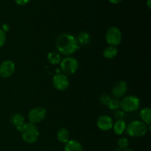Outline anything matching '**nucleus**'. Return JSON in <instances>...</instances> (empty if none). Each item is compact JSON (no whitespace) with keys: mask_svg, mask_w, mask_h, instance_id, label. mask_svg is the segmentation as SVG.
Segmentation results:
<instances>
[{"mask_svg":"<svg viewBox=\"0 0 151 151\" xmlns=\"http://www.w3.org/2000/svg\"><path fill=\"white\" fill-rule=\"evenodd\" d=\"M140 117L142 121L145 123L147 126L150 125L151 123V109L150 108H144L140 111Z\"/></svg>","mask_w":151,"mask_h":151,"instance_id":"15","label":"nucleus"},{"mask_svg":"<svg viewBox=\"0 0 151 151\" xmlns=\"http://www.w3.org/2000/svg\"><path fill=\"white\" fill-rule=\"evenodd\" d=\"M47 115V111L43 107H35L31 109L28 114V119L29 122L37 124L44 120Z\"/></svg>","mask_w":151,"mask_h":151,"instance_id":"7","label":"nucleus"},{"mask_svg":"<svg viewBox=\"0 0 151 151\" xmlns=\"http://www.w3.org/2000/svg\"><path fill=\"white\" fill-rule=\"evenodd\" d=\"M109 2L112 3V4H119V2L122 1V0H109Z\"/></svg>","mask_w":151,"mask_h":151,"instance_id":"26","label":"nucleus"},{"mask_svg":"<svg viewBox=\"0 0 151 151\" xmlns=\"http://www.w3.org/2000/svg\"><path fill=\"white\" fill-rule=\"evenodd\" d=\"M58 51L64 55H71L79 49V44L76 38L70 33H62L55 41Z\"/></svg>","mask_w":151,"mask_h":151,"instance_id":"1","label":"nucleus"},{"mask_svg":"<svg viewBox=\"0 0 151 151\" xmlns=\"http://www.w3.org/2000/svg\"><path fill=\"white\" fill-rule=\"evenodd\" d=\"M16 69L14 62L10 60H6L0 64V77L8 78L12 76Z\"/></svg>","mask_w":151,"mask_h":151,"instance_id":"9","label":"nucleus"},{"mask_svg":"<svg viewBox=\"0 0 151 151\" xmlns=\"http://www.w3.org/2000/svg\"><path fill=\"white\" fill-rule=\"evenodd\" d=\"M6 42L5 32L0 28V48L4 45Z\"/></svg>","mask_w":151,"mask_h":151,"instance_id":"24","label":"nucleus"},{"mask_svg":"<svg viewBox=\"0 0 151 151\" xmlns=\"http://www.w3.org/2000/svg\"><path fill=\"white\" fill-rule=\"evenodd\" d=\"M114 116L116 120H124L125 117V112L122 110H116L114 113Z\"/></svg>","mask_w":151,"mask_h":151,"instance_id":"22","label":"nucleus"},{"mask_svg":"<svg viewBox=\"0 0 151 151\" xmlns=\"http://www.w3.org/2000/svg\"><path fill=\"white\" fill-rule=\"evenodd\" d=\"M111 100V97L110 95H109L107 94H102L101 97H100V103L103 105H104V106H107Z\"/></svg>","mask_w":151,"mask_h":151,"instance_id":"23","label":"nucleus"},{"mask_svg":"<svg viewBox=\"0 0 151 151\" xmlns=\"http://www.w3.org/2000/svg\"><path fill=\"white\" fill-rule=\"evenodd\" d=\"M150 129V125L147 126L145 123L140 120L132 121L126 127V133L132 137H142L145 135Z\"/></svg>","mask_w":151,"mask_h":151,"instance_id":"3","label":"nucleus"},{"mask_svg":"<svg viewBox=\"0 0 151 151\" xmlns=\"http://www.w3.org/2000/svg\"><path fill=\"white\" fill-rule=\"evenodd\" d=\"M122 32L117 27H111L109 28L106 33V40L110 46L116 47L122 41Z\"/></svg>","mask_w":151,"mask_h":151,"instance_id":"6","label":"nucleus"},{"mask_svg":"<svg viewBox=\"0 0 151 151\" xmlns=\"http://www.w3.org/2000/svg\"><path fill=\"white\" fill-rule=\"evenodd\" d=\"M8 29H9V26L7 24H3L2 25V29H2L4 32H5V31L8 30Z\"/></svg>","mask_w":151,"mask_h":151,"instance_id":"27","label":"nucleus"},{"mask_svg":"<svg viewBox=\"0 0 151 151\" xmlns=\"http://www.w3.org/2000/svg\"><path fill=\"white\" fill-rule=\"evenodd\" d=\"M124 151H134V150H131V149H126V150H124Z\"/></svg>","mask_w":151,"mask_h":151,"instance_id":"29","label":"nucleus"},{"mask_svg":"<svg viewBox=\"0 0 151 151\" xmlns=\"http://www.w3.org/2000/svg\"><path fill=\"white\" fill-rule=\"evenodd\" d=\"M117 145L119 146V149L126 150V149H128V145H129V142L126 138H120L118 140Z\"/></svg>","mask_w":151,"mask_h":151,"instance_id":"21","label":"nucleus"},{"mask_svg":"<svg viewBox=\"0 0 151 151\" xmlns=\"http://www.w3.org/2000/svg\"><path fill=\"white\" fill-rule=\"evenodd\" d=\"M108 108L111 110H113V111H116L118 110V109L120 108V102L117 100V99H112L109 101V104L107 105Z\"/></svg>","mask_w":151,"mask_h":151,"instance_id":"20","label":"nucleus"},{"mask_svg":"<svg viewBox=\"0 0 151 151\" xmlns=\"http://www.w3.org/2000/svg\"><path fill=\"white\" fill-rule=\"evenodd\" d=\"M76 39L79 45L87 46L91 42V35L87 32H81Z\"/></svg>","mask_w":151,"mask_h":151,"instance_id":"14","label":"nucleus"},{"mask_svg":"<svg viewBox=\"0 0 151 151\" xmlns=\"http://www.w3.org/2000/svg\"><path fill=\"white\" fill-rule=\"evenodd\" d=\"M60 69L63 74L67 75H71L77 72L79 66L78 60L73 57H66L62 59L60 63Z\"/></svg>","mask_w":151,"mask_h":151,"instance_id":"4","label":"nucleus"},{"mask_svg":"<svg viewBox=\"0 0 151 151\" xmlns=\"http://www.w3.org/2000/svg\"><path fill=\"white\" fill-rule=\"evenodd\" d=\"M127 125L124 120H117L114 124H113L114 131L116 135H122L126 130Z\"/></svg>","mask_w":151,"mask_h":151,"instance_id":"16","label":"nucleus"},{"mask_svg":"<svg viewBox=\"0 0 151 151\" xmlns=\"http://www.w3.org/2000/svg\"><path fill=\"white\" fill-rule=\"evenodd\" d=\"M22 133V138L27 144H35L39 138V131L35 124L31 122L24 123L19 131Z\"/></svg>","mask_w":151,"mask_h":151,"instance_id":"2","label":"nucleus"},{"mask_svg":"<svg viewBox=\"0 0 151 151\" xmlns=\"http://www.w3.org/2000/svg\"><path fill=\"white\" fill-rule=\"evenodd\" d=\"M113 119L108 115H102L97 119V127L103 131H108L112 129L113 127Z\"/></svg>","mask_w":151,"mask_h":151,"instance_id":"11","label":"nucleus"},{"mask_svg":"<svg viewBox=\"0 0 151 151\" xmlns=\"http://www.w3.org/2000/svg\"><path fill=\"white\" fill-rule=\"evenodd\" d=\"M47 60L49 63L52 65L59 64L61 61V56L57 52H50L47 55Z\"/></svg>","mask_w":151,"mask_h":151,"instance_id":"19","label":"nucleus"},{"mask_svg":"<svg viewBox=\"0 0 151 151\" xmlns=\"http://www.w3.org/2000/svg\"><path fill=\"white\" fill-rule=\"evenodd\" d=\"M52 84L57 90L64 91L69 87V80L64 74L58 73L52 78Z\"/></svg>","mask_w":151,"mask_h":151,"instance_id":"8","label":"nucleus"},{"mask_svg":"<svg viewBox=\"0 0 151 151\" xmlns=\"http://www.w3.org/2000/svg\"><path fill=\"white\" fill-rule=\"evenodd\" d=\"M147 6H148V8L150 9V0H147Z\"/></svg>","mask_w":151,"mask_h":151,"instance_id":"28","label":"nucleus"},{"mask_svg":"<svg viewBox=\"0 0 151 151\" xmlns=\"http://www.w3.org/2000/svg\"><path fill=\"white\" fill-rule=\"evenodd\" d=\"M57 139L60 142L66 144L69 140V132L66 128H60L57 133Z\"/></svg>","mask_w":151,"mask_h":151,"instance_id":"17","label":"nucleus"},{"mask_svg":"<svg viewBox=\"0 0 151 151\" xmlns=\"http://www.w3.org/2000/svg\"><path fill=\"white\" fill-rule=\"evenodd\" d=\"M10 122H11L12 125L16 127L18 131H19L21 127L25 123L24 117L21 114H15L10 118Z\"/></svg>","mask_w":151,"mask_h":151,"instance_id":"13","label":"nucleus"},{"mask_svg":"<svg viewBox=\"0 0 151 151\" xmlns=\"http://www.w3.org/2000/svg\"><path fill=\"white\" fill-rule=\"evenodd\" d=\"M127 91H128V84L125 81H121L114 86L111 90V94L115 99H118L123 97L126 94Z\"/></svg>","mask_w":151,"mask_h":151,"instance_id":"10","label":"nucleus"},{"mask_svg":"<svg viewBox=\"0 0 151 151\" xmlns=\"http://www.w3.org/2000/svg\"><path fill=\"white\" fill-rule=\"evenodd\" d=\"M140 106V100L134 95H128L120 101V108L125 112H133L138 110Z\"/></svg>","mask_w":151,"mask_h":151,"instance_id":"5","label":"nucleus"},{"mask_svg":"<svg viewBox=\"0 0 151 151\" xmlns=\"http://www.w3.org/2000/svg\"><path fill=\"white\" fill-rule=\"evenodd\" d=\"M103 54L106 59H112L118 54V49L116 47L109 46L103 50Z\"/></svg>","mask_w":151,"mask_h":151,"instance_id":"18","label":"nucleus"},{"mask_svg":"<svg viewBox=\"0 0 151 151\" xmlns=\"http://www.w3.org/2000/svg\"><path fill=\"white\" fill-rule=\"evenodd\" d=\"M15 1H16V4H19V5L24 6L25 5V4H27L29 1V0H15Z\"/></svg>","mask_w":151,"mask_h":151,"instance_id":"25","label":"nucleus"},{"mask_svg":"<svg viewBox=\"0 0 151 151\" xmlns=\"http://www.w3.org/2000/svg\"><path fill=\"white\" fill-rule=\"evenodd\" d=\"M65 151H83V148L81 143L77 140H69L65 144Z\"/></svg>","mask_w":151,"mask_h":151,"instance_id":"12","label":"nucleus"}]
</instances>
